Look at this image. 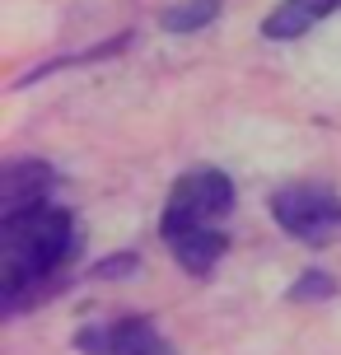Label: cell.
I'll use <instances>...</instances> for the list:
<instances>
[{
	"instance_id": "obj_1",
	"label": "cell",
	"mask_w": 341,
	"mask_h": 355,
	"mask_svg": "<svg viewBox=\"0 0 341 355\" xmlns=\"http://www.w3.org/2000/svg\"><path fill=\"white\" fill-rule=\"evenodd\" d=\"M75 252V215L61 206H28L0 220V309L19 313L71 262Z\"/></svg>"
},
{
	"instance_id": "obj_2",
	"label": "cell",
	"mask_w": 341,
	"mask_h": 355,
	"mask_svg": "<svg viewBox=\"0 0 341 355\" xmlns=\"http://www.w3.org/2000/svg\"><path fill=\"white\" fill-rule=\"evenodd\" d=\"M234 201H238V192H234L229 173H220V168H187V173L173 182V192H168L159 234L173 243V239L187 234V230L220 225V220L234 211Z\"/></svg>"
},
{
	"instance_id": "obj_3",
	"label": "cell",
	"mask_w": 341,
	"mask_h": 355,
	"mask_svg": "<svg viewBox=\"0 0 341 355\" xmlns=\"http://www.w3.org/2000/svg\"><path fill=\"white\" fill-rule=\"evenodd\" d=\"M271 215L290 239L313 248H323L341 234V196L327 182H286L271 196Z\"/></svg>"
},
{
	"instance_id": "obj_4",
	"label": "cell",
	"mask_w": 341,
	"mask_h": 355,
	"mask_svg": "<svg viewBox=\"0 0 341 355\" xmlns=\"http://www.w3.org/2000/svg\"><path fill=\"white\" fill-rule=\"evenodd\" d=\"M85 355H178L159 337V327L150 318H112L103 327H89L75 341Z\"/></svg>"
},
{
	"instance_id": "obj_5",
	"label": "cell",
	"mask_w": 341,
	"mask_h": 355,
	"mask_svg": "<svg viewBox=\"0 0 341 355\" xmlns=\"http://www.w3.org/2000/svg\"><path fill=\"white\" fill-rule=\"evenodd\" d=\"M56 187L52 164L42 159H10L0 168V220L5 215H19L28 206H47V196Z\"/></svg>"
},
{
	"instance_id": "obj_6",
	"label": "cell",
	"mask_w": 341,
	"mask_h": 355,
	"mask_svg": "<svg viewBox=\"0 0 341 355\" xmlns=\"http://www.w3.org/2000/svg\"><path fill=\"white\" fill-rule=\"evenodd\" d=\"M341 0H281L267 19H262V37L271 42H290V37H304L313 24H323L327 15H337Z\"/></svg>"
},
{
	"instance_id": "obj_7",
	"label": "cell",
	"mask_w": 341,
	"mask_h": 355,
	"mask_svg": "<svg viewBox=\"0 0 341 355\" xmlns=\"http://www.w3.org/2000/svg\"><path fill=\"white\" fill-rule=\"evenodd\" d=\"M168 248H173V257H178L182 271H192V276H211V271H216V262L229 252V239L220 234V225H206V230L178 234Z\"/></svg>"
},
{
	"instance_id": "obj_8",
	"label": "cell",
	"mask_w": 341,
	"mask_h": 355,
	"mask_svg": "<svg viewBox=\"0 0 341 355\" xmlns=\"http://www.w3.org/2000/svg\"><path fill=\"white\" fill-rule=\"evenodd\" d=\"M220 10H225V0H178V5H168L159 15V24L168 33H197L206 24H216Z\"/></svg>"
},
{
	"instance_id": "obj_9",
	"label": "cell",
	"mask_w": 341,
	"mask_h": 355,
	"mask_svg": "<svg viewBox=\"0 0 341 355\" xmlns=\"http://www.w3.org/2000/svg\"><path fill=\"white\" fill-rule=\"evenodd\" d=\"M332 295H337V276H327V271H304L290 285V300H332Z\"/></svg>"
},
{
	"instance_id": "obj_10",
	"label": "cell",
	"mask_w": 341,
	"mask_h": 355,
	"mask_svg": "<svg viewBox=\"0 0 341 355\" xmlns=\"http://www.w3.org/2000/svg\"><path fill=\"white\" fill-rule=\"evenodd\" d=\"M126 271H136V252H122V257H103V262L94 266V276H126Z\"/></svg>"
}]
</instances>
